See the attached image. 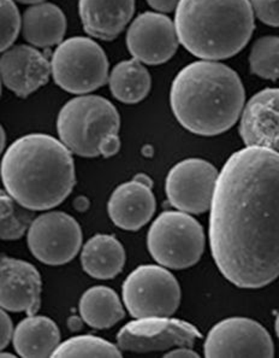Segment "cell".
<instances>
[{"label": "cell", "mask_w": 279, "mask_h": 358, "mask_svg": "<svg viewBox=\"0 0 279 358\" xmlns=\"http://www.w3.org/2000/svg\"><path fill=\"white\" fill-rule=\"evenodd\" d=\"M126 259L123 245L117 238L109 234L92 236L81 252L83 271L94 279H114L122 273Z\"/></svg>", "instance_id": "44dd1931"}, {"label": "cell", "mask_w": 279, "mask_h": 358, "mask_svg": "<svg viewBox=\"0 0 279 358\" xmlns=\"http://www.w3.org/2000/svg\"><path fill=\"white\" fill-rule=\"evenodd\" d=\"M164 357L172 358V357H200L197 352H195L192 348H187V346H179L176 349L171 350L167 354H165Z\"/></svg>", "instance_id": "1f68e13d"}, {"label": "cell", "mask_w": 279, "mask_h": 358, "mask_svg": "<svg viewBox=\"0 0 279 358\" xmlns=\"http://www.w3.org/2000/svg\"><path fill=\"white\" fill-rule=\"evenodd\" d=\"M1 239L17 241L28 231L34 220L33 210L27 209L15 201L6 191L1 192Z\"/></svg>", "instance_id": "484cf974"}, {"label": "cell", "mask_w": 279, "mask_h": 358, "mask_svg": "<svg viewBox=\"0 0 279 358\" xmlns=\"http://www.w3.org/2000/svg\"><path fill=\"white\" fill-rule=\"evenodd\" d=\"M52 357H122L119 346L99 336H77L58 346Z\"/></svg>", "instance_id": "d4e9b609"}, {"label": "cell", "mask_w": 279, "mask_h": 358, "mask_svg": "<svg viewBox=\"0 0 279 358\" xmlns=\"http://www.w3.org/2000/svg\"><path fill=\"white\" fill-rule=\"evenodd\" d=\"M51 75V59L35 46L15 45L3 52L1 80L20 98H27L45 86Z\"/></svg>", "instance_id": "5bb4252c"}, {"label": "cell", "mask_w": 279, "mask_h": 358, "mask_svg": "<svg viewBox=\"0 0 279 358\" xmlns=\"http://www.w3.org/2000/svg\"><path fill=\"white\" fill-rule=\"evenodd\" d=\"M249 68L262 79H279V36L266 35L254 43L249 53Z\"/></svg>", "instance_id": "cb8c5ba5"}, {"label": "cell", "mask_w": 279, "mask_h": 358, "mask_svg": "<svg viewBox=\"0 0 279 358\" xmlns=\"http://www.w3.org/2000/svg\"><path fill=\"white\" fill-rule=\"evenodd\" d=\"M119 149H121V140L118 133H116V134L105 136L104 139L101 140L99 153L103 157H112L114 155H117Z\"/></svg>", "instance_id": "f1b7e54d"}, {"label": "cell", "mask_w": 279, "mask_h": 358, "mask_svg": "<svg viewBox=\"0 0 279 358\" xmlns=\"http://www.w3.org/2000/svg\"><path fill=\"white\" fill-rule=\"evenodd\" d=\"M1 357H15V355L5 354V352H1Z\"/></svg>", "instance_id": "8d00e7d4"}, {"label": "cell", "mask_w": 279, "mask_h": 358, "mask_svg": "<svg viewBox=\"0 0 279 358\" xmlns=\"http://www.w3.org/2000/svg\"><path fill=\"white\" fill-rule=\"evenodd\" d=\"M0 333H1L0 345H1V349H5L6 346L9 345L10 341L13 339L15 328H13V321L10 319L9 315L4 309L1 311V331Z\"/></svg>", "instance_id": "f546056e"}, {"label": "cell", "mask_w": 279, "mask_h": 358, "mask_svg": "<svg viewBox=\"0 0 279 358\" xmlns=\"http://www.w3.org/2000/svg\"><path fill=\"white\" fill-rule=\"evenodd\" d=\"M5 131L3 128H1V150L4 149L5 146Z\"/></svg>", "instance_id": "d590c367"}, {"label": "cell", "mask_w": 279, "mask_h": 358, "mask_svg": "<svg viewBox=\"0 0 279 358\" xmlns=\"http://www.w3.org/2000/svg\"><path fill=\"white\" fill-rule=\"evenodd\" d=\"M66 27L63 10L52 3L31 5L23 13V38L35 48H48L61 44L64 41Z\"/></svg>", "instance_id": "d6986e66"}, {"label": "cell", "mask_w": 279, "mask_h": 358, "mask_svg": "<svg viewBox=\"0 0 279 358\" xmlns=\"http://www.w3.org/2000/svg\"><path fill=\"white\" fill-rule=\"evenodd\" d=\"M79 222L61 211H50L35 217L27 231V244L35 258L48 266L73 261L82 245Z\"/></svg>", "instance_id": "9c48e42d"}, {"label": "cell", "mask_w": 279, "mask_h": 358, "mask_svg": "<svg viewBox=\"0 0 279 358\" xmlns=\"http://www.w3.org/2000/svg\"><path fill=\"white\" fill-rule=\"evenodd\" d=\"M121 127L119 113L111 101L94 94H82L66 101L57 118L61 143L81 157L100 156L101 140Z\"/></svg>", "instance_id": "5b68a950"}, {"label": "cell", "mask_w": 279, "mask_h": 358, "mask_svg": "<svg viewBox=\"0 0 279 358\" xmlns=\"http://www.w3.org/2000/svg\"><path fill=\"white\" fill-rule=\"evenodd\" d=\"M204 228L192 214L164 211L149 228L147 248L156 262L169 269L197 264L205 251Z\"/></svg>", "instance_id": "8992f818"}, {"label": "cell", "mask_w": 279, "mask_h": 358, "mask_svg": "<svg viewBox=\"0 0 279 358\" xmlns=\"http://www.w3.org/2000/svg\"><path fill=\"white\" fill-rule=\"evenodd\" d=\"M57 86L73 94H88L109 83L110 63L100 45L87 36L61 41L51 58Z\"/></svg>", "instance_id": "52a82bcc"}, {"label": "cell", "mask_w": 279, "mask_h": 358, "mask_svg": "<svg viewBox=\"0 0 279 358\" xmlns=\"http://www.w3.org/2000/svg\"><path fill=\"white\" fill-rule=\"evenodd\" d=\"M240 136L246 146L279 153V88H265L244 105Z\"/></svg>", "instance_id": "2e32d148"}, {"label": "cell", "mask_w": 279, "mask_h": 358, "mask_svg": "<svg viewBox=\"0 0 279 358\" xmlns=\"http://www.w3.org/2000/svg\"><path fill=\"white\" fill-rule=\"evenodd\" d=\"M218 171L201 158H188L174 164L166 176L165 192L174 209L200 215L211 208Z\"/></svg>", "instance_id": "8fae6325"}, {"label": "cell", "mask_w": 279, "mask_h": 358, "mask_svg": "<svg viewBox=\"0 0 279 358\" xmlns=\"http://www.w3.org/2000/svg\"><path fill=\"white\" fill-rule=\"evenodd\" d=\"M80 315L89 327L106 329L122 321L126 311L114 289L106 286H93L80 299Z\"/></svg>", "instance_id": "7402d4cb"}, {"label": "cell", "mask_w": 279, "mask_h": 358, "mask_svg": "<svg viewBox=\"0 0 279 358\" xmlns=\"http://www.w3.org/2000/svg\"><path fill=\"white\" fill-rule=\"evenodd\" d=\"M15 1H18V3H21V4H39V3H44L46 0H15Z\"/></svg>", "instance_id": "836d02e7"}, {"label": "cell", "mask_w": 279, "mask_h": 358, "mask_svg": "<svg viewBox=\"0 0 279 358\" xmlns=\"http://www.w3.org/2000/svg\"><path fill=\"white\" fill-rule=\"evenodd\" d=\"M41 276L31 263L1 257V308L11 313L35 315L41 306Z\"/></svg>", "instance_id": "e0dca14e"}, {"label": "cell", "mask_w": 279, "mask_h": 358, "mask_svg": "<svg viewBox=\"0 0 279 358\" xmlns=\"http://www.w3.org/2000/svg\"><path fill=\"white\" fill-rule=\"evenodd\" d=\"M246 91L239 74L218 61L193 62L176 75L170 90L176 120L197 136L229 131L242 115Z\"/></svg>", "instance_id": "7a4b0ae2"}, {"label": "cell", "mask_w": 279, "mask_h": 358, "mask_svg": "<svg viewBox=\"0 0 279 358\" xmlns=\"http://www.w3.org/2000/svg\"><path fill=\"white\" fill-rule=\"evenodd\" d=\"M206 357H273L270 333L248 317H229L211 328L205 341Z\"/></svg>", "instance_id": "7c38bea8"}, {"label": "cell", "mask_w": 279, "mask_h": 358, "mask_svg": "<svg viewBox=\"0 0 279 358\" xmlns=\"http://www.w3.org/2000/svg\"><path fill=\"white\" fill-rule=\"evenodd\" d=\"M275 328L276 333H277V336L279 338V313L278 315H277V317H276Z\"/></svg>", "instance_id": "e575fe53"}, {"label": "cell", "mask_w": 279, "mask_h": 358, "mask_svg": "<svg viewBox=\"0 0 279 358\" xmlns=\"http://www.w3.org/2000/svg\"><path fill=\"white\" fill-rule=\"evenodd\" d=\"M134 13L135 0H79L83 29L96 39H116L133 20Z\"/></svg>", "instance_id": "ac0fdd59"}, {"label": "cell", "mask_w": 279, "mask_h": 358, "mask_svg": "<svg viewBox=\"0 0 279 358\" xmlns=\"http://www.w3.org/2000/svg\"><path fill=\"white\" fill-rule=\"evenodd\" d=\"M156 209L152 180L146 174L136 175L131 181L119 185L107 203L110 219L126 231H139L144 227L152 220Z\"/></svg>", "instance_id": "9a60e30c"}, {"label": "cell", "mask_w": 279, "mask_h": 358, "mask_svg": "<svg viewBox=\"0 0 279 358\" xmlns=\"http://www.w3.org/2000/svg\"><path fill=\"white\" fill-rule=\"evenodd\" d=\"M254 16L267 26L279 27V0H249Z\"/></svg>", "instance_id": "83f0119b"}, {"label": "cell", "mask_w": 279, "mask_h": 358, "mask_svg": "<svg viewBox=\"0 0 279 358\" xmlns=\"http://www.w3.org/2000/svg\"><path fill=\"white\" fill-rule=\"evenodd\" d=\"M23 17L15 0H1V51L4 52L17 40Z\"/></svg>", "instance_id": "4316f807"}, {"label": "cell", "mask_w": 279, "mask_h": 358, "mask_svg": "<svg viewBox=\"0 0 279 358\" xmlns=\"http://www.w3.org/2000/svg\"><path fill=\"white\" fill-rule=\"evenodd\" d=\"M174 23L179 44L204 61L234 57L255 29L249 0H181Z\"/></svg>", "instance_id": "277c9868"}, {"label": "cell", "mask_w": 279, "mask_h": 358, "mask_svg": "<svg viewBox=\"0 0 279 358\" xmlns=\"http://www.w3.org/2000/svg\"><path fill=\"white\" fill-rule=\"evenodd\" d=\"M127 48L134 59L146 66H160L177 52L179 36L174 23L165 13L146 11L131 22Z\"/></svg>", "instance_id": "4fadbf2b"}, {"label": "cell", "mask_w": 279, "mask_h": 358, "mask_svg": "<svg viewBox=\"0 0 279 358\" xmlns=\"http://www.w3.org/2000/svg\"><path fill=\"white\" fill-rule=\"evenodd\" d=\"M110 91L124 104H137L149 96L152 79L149 69L137 59L123 61L110 71Z\"/></svg>", "instance_id": "603a6c76"}, {"label": "cell", "mask_w": 279, "mask_h": 358, "mask_svg": "<svg viewBox=\"0 0 279 358\" xmlns=\"http://www.w3.org/2000/svg\"><path fill=\"white\" fill-rule=\"evenodd\" d=\"M13 343L22 357H52L61 344V332L47 316L28 315L15 328Z\"/></svg>", "instance_id": "ffe728a7"}, {"label": "cell", "mask_w": 279, "mask_h": 358, "mask_svg": "<svg viewBox=\"0 0 279 358\" xmlns=\"http://www.w3.org/2000/svg\"><path fill=\"white\" fill-rule=\"evenodd\" d=\"M201 334L195 326L171 316H152L131 321L118 332L119 349L129 352L165 351L179 346L193 348Z\"/></svg>", "instance_id": "30bf717a"}, {"label": "cell", "mask_w": 279, "mask_h": 358, "mask_svg": "<svg viewBox=\"0 0 279 358\" xmlns=\"http://www.w3.org/2000/svg\"><path fill=\"white\" fill-rule=\"evenodd\" d=\"M209 246L223 276L257 289L279 276V153L246 146L219 173L209 208Z\"/></svg>", "instance_id": "6da1fadb"}, {"label": "cell", "mask_w": 279, "mask_h": 358, "mask_svg": "<svg viewBox=\"0 0 279 358\" xmlns=\"http://www.w3.org/2000/svg\"><path fill=\"white\" fill-rule=\"evenodd\" d=\"M181 0H147L149 6L158 13H169L177 9Z\"/></svg>", "instance_id": "4dcf8cb0"}, {"label": "cell", "mask_w": 279, "mask_h": 358, "mask_svg": "<svg viewBox=\"0 0 279 358\" xmlns=\"http://www.w3.org/2000/svg\"><path fill=\"white\" fill-rule=\"evenodd\" d=\"M1 179L5 191L27 209H52L66 201L76 182L73 152L53 136L27 134L5 151Z\"/></svg>", "instance_id": "3957f363"}, {"label": "cell", "mask_w": 279, "mask_h": 358, "mask_svg": "<svg viewBox=\"0 0 279 358\" xmlns=\"http://www.w3.org/2000/svg\"><path fill=\"white\" fill-rule=\"evenodd\" d=\"M123 301L135 317L172 316L181 303L179 281L166 266L146 264L131 271L122 287Z\"/></svg>", "instance_id": "ba28073f"}, {"label": "cell", "mask_w": 279, "mask_h": 358, "mask_svg": "<svg viewBox=\"0 0 279 358\" xmlns=\"http://www.w3.org/2000/svg\"><path fill=\"white\" fill-rule=\"evenodd\" d=\"M82 317H76V316H73V317H70L69 319V327L73 329V331H77L80 328L82 327Z\"/></svg>", "instance_id": "d6a6232c"}]
</instances>
